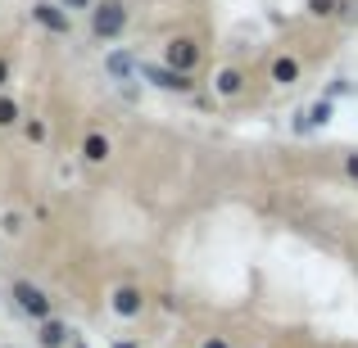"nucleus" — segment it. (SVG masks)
I'll list each match as a JSON object with an SVG mask.
<instances>
[{"mask_svg":"<svg viewBox=\"0 0 358 348\" xmlns=\"http://www.w3.org/2000/svg\"><path fill=\"white\" fill-rule=\"evenodd\" d=\"M127 23H131L127 0H96L91 14H87V32H91V41H96V45L118 41V36L127 32Z\"/></svg>","mask_w":358,"mask_h":348,"instance_id":"obj_1","label":"nucleus"},{"mask_svg":"<svg viewBox=\"0 0 358 348\" xmlns=\"http://www.w3.org/2000/svg\"><path fill=\"white\" fill-rule=\"evenodd\" d=\"M9 298H14V308H18V312H23L32 326L45 321V317H55V298L45 294L36 280H14V285H9Z\"/></svg>","mask_w":358,"mask_h":348,"instance_id":"obj_2","label":"nucleus"},{"mask_svg":"<svg viewBox=\"0 0 358 348\" xmlns=\"http://www.w3.org/2000/svg\"><path fill=\"white\" fill-rule=\"evenodd\" d=\"M136 77L150 82L155 91H164V96H195V91H200V82H195V77L173 73V68H164V63H136Z\"/></svg>","mask_w":358,"mask_h":348,"instance_id":"obj_3","label":"nucleus"},{"mask_svg":"<svg viewBox=\"0 0 358 348\" xmlns=\"http://www.w3.org/2000/svg\"><path fill=\"white\" fill-rule=\"evenodd\" d=\"M200 59H204V50H200V41L195 36H168L164 41V68H173V73H186V77H195V68H200Z\"/></svg>","mask_w":358,"mask_h":348,"instance_id":"obj_4","label":"nucleus"},{"mask_svg":"<svg viewBox=\"0 0 358 348\" xmlns=\"http://www.w3.org/2000/svg\"><path fill=\"white\" fill-rule=\"evenodd\" d=\"M145 308H150V298H145L141 285H114L109 289V312H114L118 321H141Z\"/></svg>","mask_w":358,"mask_h":348,"instance_id":"obj_5","label":"nucleus"},{"mask_svg":"<svg viewBox=\"0 0 358 348\" xmlns=\"http://www.w3.org/2000/svg\"><path fill=\"white\" fill-rule=\"evenodd\" d=\"M245 68L241 63H222V68H213V77H209V91H213V100H241L245 96Z\"/></svg>","mask_w":358,"mask_h":348,"instance_id":"obj_6","label":"nucleus"},{"mask_svg":"<svg viewBox=\"0 0 358 348\" xmlns=\"http://www.w3.org/2000/svg\"><path fill=\"white\" fill-rule=\"evenodd\" d=\"M32 23L41 27V32H50V36H73V14L59 9L55 0H36L32 5Z\"/></svg>","mask_w":358,"mask_h":348,"instance_id":"obj_7","label":"nucleus"},{"mask_svg":"<svg viewBox=\"0 0 358 348\" xmlns=\"http://www.w3.org/2000/svg\"><path fill=\"white\" fill-rule=\"evenodd\" d=\"M299 77H304V63H299V54H272V63H268V82H272L277 91L299 86Z\"/></svg>","mask_w":358,"mask_h":348,"instance_id":"obj_8","label":"nucleus"},{"mask_svg":"<svg viewBox=\"0 0 358 348\" xmlns=\"http://www.w3.org/2000/svg\"><path fill=\"white\" fill-rule=\"evenodd\" d=\"M32 340H36V348H69L73 331H69V321H64V317H45V321L32 326Z\"/></svg>","mask_w":358,"mask_h":348,"instance_id":"obj_9","label":"nucleus"},{"mask_svg":"<svg viewBox=\"0 0 358 348\" xmlns=\"http://www.w3.org/2000/svg\"><path fill=\"white\" fill-rule=\"evenodd\" d=\"M82 163H91V167H100V163H109V154H114V140L105 136V131H87L82 136Z\"/></svg>","mask_w":358,"mask_h":348,"instance_id":"obj_10","label":"nucleus"},{"mask_svg":"<svg viewBox=\"0 0 358 348\" xmlns=\"http://www.w3.org/2000/svg\"><path fill=\"white\" fill-rule=\"evenodd\" d=\"M331 114H336V100H313V105L304 109V114H295V131H317V127H327L331 122Z\"/></svg>","mask_w":358,"mask_h":348,"instance_id":"obj_11","label":"nucleus"},{"mask_svg":"<svg viewBox=\"0 0 358 348\" xmlns=\"http://www.w3.org/2000/svg\"><path fill=\"white\" fill-rule=\"evenodd\" d=\"M136 54H131V50H114V54H109V59H105V73H109V77H114V82H131V77H136Z\"/></svg>","mask_w":358,"mask_h":348,"instance_id":"obj_12","label":"nucleus"},{"mask_svg":"<svg viewBox=\"0 0 358 348\" xmlns=\"http://www.w3.org/2000/svg\"><path fill=\"white\" fill-rule=\"evenodd\" d=\"M304 14L317 23H331V18H341V0H304Z\"/></svg>","mask_w":358,"mask_h":348,"instance_id":"obj_13","label":"nucleus"},{"mask_svg":"<svg viewBox=\"0 0 358 348\" xmlns=\"http://www.w3.org/2000/svg\"><path fill=\"white\" fill-rule=\"evenodd\" d=\"M18 122H23V109H18V100H14V96H0V131L18 127Z\"/></svg>","mask_w":358,"mask_h":348,"instance_id":"obj_14","label":"nucleus"},{"mask_svg":"<svg viewBox=\"0 0 358 348\" xmlns=\"http://www.w3.org/2000/svg\"><path fill=\"white\" fill-rule=\"evenodd\" d=\"M23 136L32 140V145H45V136H50V127H45V118H27V122H23Z\"/></svg>","mask_w":358,"mask_h":348,"instance_id":"obj_15","label":"nucleus"},{"mask_svg":"<svg viewBox=\"0 0 358 348\" xmlns=\"http://www.w3.org/2000/svg\"><path fill=\"white\" fill-rule=\"evenodd\" d=\"M23 227H27L23 213H5V218H0V231L5 235H23Z\"/></svg>","mask_w":358,"mask_h":348,"instance_id":"obj_16","label":"nucleus"},{"mask_svg":"<svg viewBox=\"0 0 358 348\" xmlns=\"http://www.w3.org/2000/svg\"><path fill=\"white\" fill-rule=\"evenodd\" d=\"M55 5L69 9V14H91V5H96V0H55Z\"/></svg>","mask_w":358,"mask_h":348,"instance_id":"obj_17","label":"nucleus"},{"mask_svg":"<svg viewBox=\"0 0 358 348\" xmlns=\"http://www.w3.org/2000/svg\"><path fill=\"white\" fill-rule=\"evenodd\" d=\"M200 348H231V340H227V335H204Z\"/></svg>","mask_w":358,"mask_h":348,"instance_id":"obj_18","label":"nucleus"},{"mask_svg":"<svg viewBox=\"0 0 358 348\" xmlns=\"http://www.w3.org/2000/svg\"><path fill=\"white\" fill-rule=\"evenodd\" d=\"M341 96H350V82H331V86H327V100H341Z\"/></svg>","mask_w":358,"mask_h":348,"instance_id":"obj_19","label":"nucleus"},{"mask_svg":"<svg viewBox=\"0 0 358 348\" xmlns=\"http://www.w3.org/2000/svg\"><path fill=\"white\" fill-rule=\"evenodd\" d=\"M341 167H345V176H354V181H358V154H345Z\"/></svg>","mask_w":358,"mask_h":348,"instance_id":"obj_20","label":"nucleus"},{"mask_svg":"<svg viewBox=\"0 0 358 348\" xmlns=\"http://www.w3.org/2000/svg\"><path fill=\"white\" fill-rule=\"evenodd\" d=\"M5 91H9V59L0 54V96H5Z\"/></svg>","mask_w":358,"mask_h":348,"instance_id":"obj_21","label":"nucleus"},{"mask_svg":"<svg viewBox=\"0 0 358 348\" xmlns=\"http://www.w3.org/2000/svg\"><path fill=\"white\" fill-rule=\"evenodd\" d=\"M114 348H131V344H114Z\"/></svg>","mask_w":358,"mask_h":348,"instance_id":"obj_22","label":"nucleus"}]
</instances>
